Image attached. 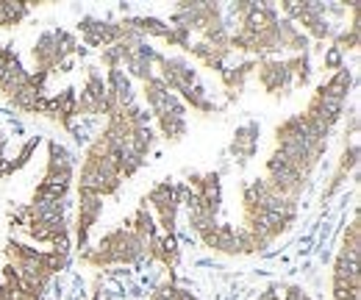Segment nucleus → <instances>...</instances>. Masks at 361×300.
Here are the masks:
<instances>
[{
  "label": "nucleus",
  "instance_id": "34",
  "mask_svg": "<svg viewBox=\"0 0 361 300\" xmlns=\"http://www.w3.org/2000/svg\"><path fill=\"white\" fill-rule=\"evenodd\" d=\"M0 300H6V292H3V284H0Z\"/></svg>",
  "mask_w": 361,
  "mask_h": 300
},
{
  "label": "nucleus",
  "instance_id": "26",
  "mask_svg": "<svg viewBox=\"0 0 361 300\" xmlns=\"http://www.w3.org/2000/svg\"><path fill=\"white\" fill-rule=\"evenodd\" d=\"M331 47H334L336 53H342V56L359 50V3L350 6V25H348L342 34H334Z\"/></svg>",
  "mask_w": 361,
  "mask_h": 300
},
{
  "label": "nucleus",
  "instance_id": "6",
  "mask_svg": "<svg viewBox=\"0 0 361 300\" xmlns=\"http://www.w3.org/2000/svg\"><path fill=\"white\" fill-rule=\"evenodd\" d=\"M0 95L23 114H42L47 100V81L28 73L8 44H0Z\"/></svg>",
  "mask_w": 361,
  "mask_h": 300
},
{
  "label": "nucleus",
  "instance_id": "2",
  "mask_svg": "<svg viewBox=\"0 0 361 300\" xmlns=\"http://www.w3.org/2000/svg\"><path fill=\"white\" fill-rule=\"evenodd\" d=\"M3 256L6 264L0 270V284L6 300H42L50 281L70 264V251L61 248L39 251L17 239L6 242Z\"/></svg>",
  "mask_w": 361,
  "mask_h": 300
},
{
  "label": "nucleus",
  "instance_id": "30",
  "mask_svg": "<svg viewBox=\"0 0 361 300\" xmlns=\"http://www.w3.org/2000/svg\"><path fill=\"white\" fill-rule=\"evenodd\" d=\"M109 300H111V298H109ZM150 300H173V298H170V284L164 281L161 287H156V289H153V295H150Z\"/></svg>",
  "mask_w": 361,
  "mask_h": 300
},
{
  "label": "nucleus",
  "instance_id": "21",
  "mask_svg": "<svg viewBox=\"0 0 361 300\" xmlns=\"http://www.w3.org/2000/svg\"><path fill=\"white\" fill-rule=\"evenodd\" d=\"M259 136H262V126L256 120H247L245 126H239V128L233 131V139L228 145V156L236 162L239 170H245L256 159V153H259Z\"/></svg>",
  "mask_w": 361,
  "mask_h": 300
},
{
  "label": "nucleus",
  "instance_id": "1",
  "mask_svg": "<svg viewBox=\"0 0 361 300\" xmlns=\"http://www.w3.org/2000/svg\"><path fill=\"white\" fill-rule=\"evenodd\" d=\"M236 20V31H231V53H247L253 59H272L281 50L309 53V37L298 31L295 23H289L275 3H253L242 0L231 8Z\"/></svg>",
  "mask_w": 361,
  "mask_h": 300
},
{
  "label": "nucleus",
  "instance_id": "14",
  "mask_svg": "<svg viewBox=\"0 0 361 300\" xmlns=\"http://www.w3.org/2000/svg\"><path fill=\"white\" fill-rule=\"evenodd\" d=\"M84 53V47L78 42V37L67 28H47L37 37V42L31 47V70L34 76L50 81V76L67 64L70 56Z\"/></svg>",
  "mask_w": 361,
  "mask_h": 300
},
{
  "label": "nucleus",
  "instance_id": "19",
  "mask_svg": "<svg viewBox=\"0 0 361 300\" xmlns=\"http://www.w3.org/2000/svg\"><path fill=\"white\" fill-rule=\"evenodd\" d=\"M253 76L259 78V86L275 100H283V97L292 95V89H298L289 59H275V56L272 59H256V73Z\"/></svg>",
  "mask_w": 361,
  "mask_h": 300
},
{
  "label": "nucleus",
  "instance_id": "32",
  "mask_svg": "<svg viewBox=\"0 0 361 300\" xmlns=\"http://www.w3.org/2000/svg\"><path fill=\"white\" fill-rule=\"evenodd\" d=\"M259 300H278V292H275V284L272 287H267L262 295H259Z\"/></svg>",
  "mask_w": 361,
  "mask_h": 300
},
{
  "label": "nucleus",
  "instance_id": "25",
  "mask_svg": "<svg viewBox=\"0 0 361 300\" xmlns=\"http://www.w3.org/2000/svg\"><path fill=\"white\" fill-rule=\"evenodd\" d=\"M256 73V59H247V61H239V64H228L226 70L220 73V81H223V89H226V97L233 103L242 97L245 92V84L247 78Z\"/></svg>",
  "mask_w": 361,
  "mask_h": 300
},
{
  "label": "nucleus",
  "instance_id": "23",
  "mask_svg": "<svg viewBox=\"0 0 361 300\" xmlns=\"http://www.w3.org/2000/svg\"><path fill=\"white\" fill-rule=\"evenodd\" d=\"M100 215H103V200H100V198H81V195H78V217H75V225H73L78 253H81L84 248H90V234H92V228L97 225Z\"/></svg>",
  "mask_w": 361,
  "mask_h": 300
},
{
  "label": "nucleus",
  "instance_id": "22",
  "mask_svg": "<svg viewBox=\"0 0 361 300\" xmlns=\"http://www.w3.org/2000/svg\"><path fill=\"white\" fill-rule=\"evenodd\" d=\"M106 112V81L97 67H87V78L78 92V117H97Z\"/></svg>",
  "mask_w": 361,
  "mask_h": 300
},
{
  "label": "nucleus",
  "instance_id": "3",
  "mask_svg": "<svg viewBox=\"0 0 361 300\" xmlns=\"http://www.w3.org/2000/svg\"><path fill=\"white\" fill-rule=\"evenodd\" d=\"M300 203L281 198L267 186L264 178H256L242 186V228L253 234L264 248L281 239L298 220Z\"/></svg>",
  "mask_w": 361,
  "mask_h": 300
},
{
  "label": "nucleus",
  "instance_id": "5",
  "mask_svg": "<svg viewBox=\"0 0 361 300\" xmlns=\"http://www.w3.org/2000/svg\"><path fill=\"white\" fill-rule=\"evenodd\" d=\"M8 225L14 234H23L39 245L70 251V220H67V200L64 203H25L8 215Z\"/></svg>",
  "mask_w": 361,
  "mask_h": 300
},
{
  "label": "nucleus",
  "instance_id": "13",
  "mask_svg": "<svg viewBox=\"0 0 361 300\" xmlns=\"http://www.w3.org/2000/svg\"><path fill=\"white\" fill-rule=\"evenodd\" d=\"M142 95H145V103H147V112L150 117L156 120L159 126V133L167 139V142H180L186 136V106L180 103L178 97L161 84L159 76L147 78L142 84Z\"/></svg>",
  "mask_w": 361,
  "mask_h": 300
},
{
  "label": "nucleus",
  "instance_id": "12",
  "mask_svg": "<svg viewBox=\"0 0 361 300\" xmlns=\"http://www.w3.org/2000/svg\"><path fill=\"white\" fill-rule=\"evenodd\" d=\"M75 181V156L56 139L47 142V167L42 181L37 184V189L31 192V200L34 206H42V203H64L67 195H70V186Z\"/></svg>",
  "mask_w": 361,
  "mask_h": 300
},
{
  "label": "nucleus",
  "instance_id": "4",
  "mask_svg": "<svg viewBox=\"0 0 361 300\" xmlns=\"http://www.w3.org/2000/svg\"><path fill=\"white\" fill-rule=\"evenodd\" d=\"M123 181H128L126 172V150L123 145L100 131L81 159V172H78V195L81 198H111L120 192Z\"/></svg>",
  "mask_w": 361,
  "mask_h": 300
},
{
  "label": "nucleus",
  "instance_id": "17",
  "mask_svg": "<svg viewBox=\"0 0 361 300\" xmlns=\"http://www.w3.org/2000/svg\"><path fill=\"white\" fill-rule=\"evenodd\" d=\"M278 11L298 25V31H303L306 37H312L317 42H331L334 40V28L328 23V6L322 3H298V0H286L278 6Z\"/></svg>",
  "mask_w": 361,
  "mask_h": 300
},
{
  "label": "nucleus",
  "instance_id": "29",
  "mask_svg": "<svg viewBox=\"0 0 361 300\" xmlns=\"http://www.w3.org/2000/svg\"><path fill=\"white\" fill-rule=\"evenodd\" d=\"M170 284V298L173 300H197L192 292H186L183 287H178V281H167Z\"/></svg>",
  "mask_w": 361,
  "mask_h": 300
},
{
  "label": "nucleus",
  "instance_id": "9",
  "mask_svg": "<svg viewBox=\"0 0 361 300\" xmlns=\"http://www.w3.org/2000/svg\"><path fill=\"white\" fill-rule=\"evenodd\" d=\"M156 76L183 106H192V112H197V114H217L220 112V106L209 95L206 84L200 81L197 70L183 56H161Z\"/></svg>",
  "mask_w": 361,
  "mask_h": 300
},
{
  "label": "nucleus",
  "instance_id": "8",
  "mask_svg": "<svg viewBox=\"0 0 361 300\" xmlns=\"http://www.w3.org/2000/svg\"><path fill=\"white\" fill-rule=\"evenodd\" d=\"M183 206L189 215V225L197 236L220 225V209H223V181L220 172H192L183 184Z\"/></svg>",
  "mask_w": 361,
  "mask_h": 300
},
{
  "label": "nucleus",
  "instance_id": "10",
  "mask_svg": "<svg viewBox=\"0 0 361 300\" xmlns=\"http://www.w3.org/2000/svg\"><path fill=\"white\" fill-rule=\"evenodd\" d=\"M353 89V70H348V64L336 73H331L322 84L317 86L306 103V109L300 112L306 120H312L317 128L331 133L334 126L342 120L345 106H348V95Z\"/></svg>",
  "mask_w": 361,
  "mask_h": 300
},
{
  "label": "nucleus",
  "instance_id": "7",
  "mask_svg": "<svg viewBox=\"0 0 361 300\" xmlns=\"http://www.w3.org/2000/svg\"><path fill=\"white\" fill-rule=\"evenodd\" d=\"M147 256V242L136 234L128 222L100 236L94 248H84L78 261L92 270H111V267H136Z\"/></svg>",
  "mask_w": 361,
  "mask_h": 300
},
{
  "label": "nucleus",
  "instance_id": "20",
  "mask_svg": "<svg viewBox=\"0 0 361 300\" xmlns=\"http://www.w3.org/2000/svg\"><path fill=\"white\" fill-rule=\"evenodd\" d=\"M42 117H47L50 123H56L59 128H64L67 133H75V120H78V89L67 86L59 95H47Z\"/></svg>",
  "mask_w": 361,
  "mask_h": 300
},
{
  "label": "nucleus",
  "instance_id": "27",
  "mask_svg": "<svg viewBox=\"0 0 361 300\" xmlns=\"http://www.w3.org/2000/svg\"><path fill=\"white\" fill-rule=\"evenodd\" d=\"M31 14V3L25 0H0V28L11 31L20 23H25Z\"/></svg>",
  "mask_w": 361,
  "mask_h": 300
},
{
  "label": "nucleus",
  "instance_id": "18",
  "mask_svg": "<svg viewBox=\"0 0 361 300\" xmlns=\"http://www.w3.org/2000/svg\"><path fill=\"white\" fill-rule=\"evenodd\" d=\"M78 34L87 47H97V50H106L109 44L120 42V40H139L134 34V28L128 25V17H120V20H100V17H81L78 20Z\"/></svg>",
  "mask_w": 361,
  "mask_h": 300
},
{
  "label": "nucleus",
  "instance_id": "33",
  "mask_svg": "<svg viewBox=\"0 0 361 300\" xmlns=\"http://www.w3.org/2000/svg\"><path fill=\"white\" fill-rule=\"evenodd\" d=\"M90 300H100V292L94 289V292H92V298H90Z\"/></svg>",
  "mask_w": 361,
  "mask_h": 300
},
{
  "label": "nucleus",
  "instance_id": "11",
  "mask_svg": "<svg viewBox=\"0 0 361 300\" xmlns=\"http://www.w3.org/2000/svg\"><path fill=\"white\" fill-rule=\"evenodd\" d=\"M331 300H361V225L359 212L345 228L331 272Z\"/></svg>",
  "mask_w": 361,
  "mask_h": 300
},
{
  "label": "nucleus",
  "instance_id": "28",
  "mask_svg": "<svg viewBox=\"0 0 361 300\" xmlns=\"http://www.w3.org/2000/svg\"><path fill=\"white\" fill-rule=\"evenodd\" d=\"M275 292H278V300H312L309 292H303L295 284H275Z\"/></svg>",
  "mask_w": 361,
  "mask_h": 300
},
{
  "label": "nucleus",
  "instance_id": "24",
  "mask_svg": "<svg viewBox=\"0 0 361 300\" xmlns=\"http://www.w3.org/2000/svg\"><path fill=\"white\" fill-rule=\"evenodd\" d=\"M356 164H359V139L350 136V145H345V150H342V156H339V162H336V170L331 172V184H328V189L322 192V203L331 200V198L342 189V184L348 181L350 172L356 170Z\"/></svg>",
  "mask_w": 361,
  "mask_h": 300
},
{
  "label": "nucleus",
  "instance_id": "15",
  "mask_svg": "<svg viewBox=\"0 0 361 300\" xmlns=\"http://www.w3.org/2000/svg\"><path fill=\"white\" fill-rule=\"evenodd\" d=\"M167 23L183 28L189 37H203V34H212V31L228 28L223 6H220V3H209V0H200V3L180 0L178 6H176V11L170 14Z\"/></svg>",
  "mask_w": 361,
  "mask_h": 300
},
{
  "label": "nucleus",
  "instance_id": "16",
  "mask_svg": "<svg viewBox=\"0 0 361 300\" xmlns=\"http://www.w3.org/2000/svg\"><path fill=\"white\" fill-rule=\"evenodd\" d=\"M183 192H186L183 184H176V181H159V184L150 186V192L142 198V200L147 203V209L156 212L153 220H156L159 231H161L164 236H173V239H178V228H176V222H178V209L183 206Z\"/></svg>",
  "mask_w": 361,
  "mask_h": 300
},
{
  "label": "nucleus",
  "instance_id": "31",
  "mask_svg": "<svg viewBox=\"0 0 361 300\" xmlns=\"http://www.w3.org/2000/svg\"><path fill=\"white\" fill-rule=\"evenodd\" d=\"M8 172H14V170H11V164L6 162V153H3V139H0V178H3V175H8Z\"/></svg>",
  "mask_w": 361,
  "mask_h": 300
}]
</instances>
